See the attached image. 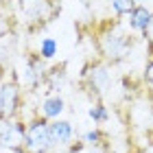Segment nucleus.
I'll use <instances>...</instances> for the list:
<instances>
[{
	"mask_svg": "<svg viewBox=\"0 0 153 153\" xmlns=\"http://www.w3.org/2000/svg\"><path fill=\"white\" fill-rule=\"evenodd\" d=\"M151 13H153V9H149L147 4H136L134 9H131V13L127 16L129 31L131 33H140V35H142V31L147 29V24L151 22Z\"/></svg>",
	"mask_w": 153,
	"mask_h": 153,
	"instance_id": "10",
	"label": "nucleus"
},
{
	"mask_svg": "<svg viewBox=\"0 0 153 153\" xmlns=\"http://www.w3.org/2000/svg\"><path fill=\"white\" fill-rule=\"evenodd\" d=\"M7 2H9V0H0V7H4Z\"/></svg>",
	"mask_w": 153,
	"mask_h": 153,
	"instance_id": "21",
	"label": "nucleus"
},
{
	"mask_svg": "<svg viewBox=\"0 0 153 153\" xmlns=\"http://www.w3.org/2000/svg\"><path fill=\"white\" fill-rule=\"evenodd\" d=\"M22 88L20 83L9 76L0 83V118H18L22 109Z\"/></svg>",
	"mask_w": 153,
	"mask_h": 153,
	"instance_id": "5",
	"label": "nucleus"
},
{
	"mask_svg": "<svg viewBox=\"0 0 153 153\" xmlns=\"http://www.w3.org/2000/svg\"><path fill=\"white\" fill-rule=\"evenodd\" d=\"M142 83H144V88H147L149 99H153V59H147V64H144Z\"/></svg>",
	"mask_w": 153,
	"mask_h": 153,
	"instance_id": "15",
	"label": "nucleus"
},
{
	"mask_svg": "<svg viewBox=\"0 0 153 153\" xmlns=\"http://www.w3.org/2000/svg\"><path fill=\"white\" fill-rule=\"evenodd\" d=\"M18 55V35L13 31L0 35V83L7 79V72L13 70V59Z\"/></svg>",
	"mask_w": 153,
	"mask_h": 153,
	"instance_id": "6",
	"label": "nucleus"
},
{
	"mask_svg": "<svg viewBox=\"0 0 153 153\" xmlns=\"http://www.w3.org/2000/svg\"><path fill=\"white\" fill-rule=\"evenodd\" d=\"M79 85L83 88V92H85V94L94 96L96 101H103L109 94V90L114 88L112 66H107L105 61H101L99 57L90 59L88 64L81 68Z\"/></svg>",
	"mask_w": 153,
	"mask_h": 153,
	"instance_id": "2",
	"label": "nucleus"
},
{
	"mask_svg": "<svg viewBox=\"0 0 153 153\" xmlns=\"http://www.w3.org/2000/svg\"><path fill=\"white\" fill-rule=\"evenodd\" d=\"M48 131H51V138L55 142V147H68L76 131H74V125L70 120H64V118H57V120H51L48 123Z\"/></svg>",
	"mask_w": 153,
	"mask_h": 153,
	"instance_id": "8",
	"label": "nucleus"
},
{
	"mask_svg": "<svg viewBox=\"0 0 153 153\" xmlns=\"http://www.w3.org/2000/svg\"><path fill=\"white\" fill-rule=\"evenodd\" d=\"M26 123L20 118H0V151L24 153Z\"/></svg>",
	"mask_w": 153,
	"mask_h": 153,
	"instance_id": "4",
	"label": "nucleus"
},
{
	"mask_svg": "<svg viewBox=\"0 0 153 153\" xmlns=\"http://www.w3.org/2000/svg\"><path fill=\"white\" fill-rule=\"evenodd\" d=\"M107 7H109V11H112V16L116 20H123L136 7V0H107Z\"/></svg>",
	"mask_w": 153,
	"mask_h": 153,
	"instance_id": "12",
	"label": "nucleus"
},
{
	"mask_svg": "<svg viewBox=\"0 0 153 153\" xmlns=\"http://www.w3.org/2000/svg\"><path fill=\"white\" fill-rule=\"evenodd\" d=\"M151 101H153V99H151Z\"/></svg>",
	"mask_w": 153,
	"mask_h": 153,
	"instance_id": "23",
	"label": "nucleus"
},
{
	"mask_svg": "<svg viewBox=\"0 0 153 153\" xmlns=\"http://www.w3.org/2000/svg\"><path fill=\"white\" fill-rule=\"evenodd\" d=\"M136 42V33L127 31L116 18H105L103 26L94 33V48L99 53V59L112 68L129 59Z\"/></svg>",
	"mask_w": 153,
	"mask_h": 153,
	"instance_id": "1",
	"label": "nucleus"
},
{
	"mask_svg": "<svg viewBox=\"0 0 153 153\" xmlns=\"http://www.w3.org/2000/svg\"><path fill=\"white\" fill-rule=\"evenodd\" d=\"M83 142H85V147H103V144L107 142V134L101 127L88 129L85 134H83Z\"/></svg>",
	"mask_w": 153,
	"mask_h": 153,
	"instance_id": "14",
	"label": "nucleus"
},
{
	"mask_svg": "<svg viewBox=\"0 0 153 153\" xmlns=\"http://www.w3.org/2000/svg\"><path fill=\"white\" fill-rule=\"evenodd\" d=\"M48 123L44 116L35 114L31 120H26V136H24V153H51L55 147Z\"/></svg>",
	"mask_w": 153,
	"mask_h": 153,
	"instance_id": "3",
	"label": "nucleus"
},
{
	"mask_svg": "<svg viewBox=\"0 0 153 153\" xmlns=\"http://www.w3.org/2000/svg\"><path fill=\"white\" fill-rule=\"evenodd\" d=\"M88 116L94 125H105L109 120V107L103 101H94L92 105L88 107Z\"/></svg>",
	"mask_w": 153,
	"mask_h": 153,
	"instance_id": "11",
	"label": "nucleus"
},
{
	"mask_svg": "<svg viewBox=\"0 0 153 153\" xmlns=\"http://www.w3.org/2000/svg\"><path fill=\"white\" fill-rule=\"evenodd\" d=\"M144 2H149V0H136V4H144Z\"/></svg>",
	"mask_w": 153,
	"mask_h": 153,
	"instance_id": "20",
	"label": "nucleus"
},
{
	"mask_svg": "<svg viewBox=\"0 0 153 153\" xmlns=\"http://www.w3.org/2000/svg\"><path fill=\"white\" fill-rule=\"evenodd\" d=\"M136 153H151L149 149H136Z\"/></svg>",
	"mask_w": 153,
	"mask_h": 153,
	"instance_id": "19",
	"label": "nucleus"
},
{
	"mask_svg": "<svg viewBox=\"0 0 153 153\" xmlns=\"http://www.w3.org/2000/svg\"><path fill=\"white\" fill-rule=\"evenodd\" d=\"M68 83V61L48 66V70L44 74V85H46V96L51 94H61Z\"/></svg>",
	"mask_w": 153,
	"mask_h": 153,
	"instance_id": "7",
	"label": "nucleus"
},
{
	"mask_svg": "<svg viewBox=\"0 0 153 153\" xmlns=\"http://www.w3.org/2000/svg\"><path fill=\"white\" fill-rule=\"evenodd\" d=\"M2 153H9V151H2Z\"/></svg>",
	"mask_w": 153,
	"mask_h": 153,
	"instance_id": "22",
	"label": "nucleus"
},
{
	"mask_svg": "<svg viewBox=\"0 0 153 153\" xmlns=\"http://www.w3.org/2000/svg\"><path fill=\"white\" fill-rule=\"evenodd\" d=\"M140 37L144 39V44H147V57L153 59V13H151V22L147 24V29L142 31Z\"/></svg>",
	"mask_w": 153,
	"mask_h": 153,
	"instance_id": "16",
	"label": "nucleus"
},
{
	"mask_svg": "<svg viewBox=\"0 0 153 153\" xmlns=\"http://www.w3.org/2000/svg\"><path fill=\"white\" fill-rule=\"evenodd\" d=\"M64 112H66V101L61 99V94L44 96L39 103V109H37V114L44 116L46 120H57V118H61Z\"/></svg>",
	"mask_w": 153,
	"mask_h": 153,
	"instance_id": "9",
	"label": "nucleus"
},
{
	"mask_svg": "<svg viewBox=\"0 0 153 153\" xmlns=\"http://www.w3.org/2000/svg\"><path fill=\"white\" fill-rule=\"evenodd\" d=\"M83 149H85V142L83 140H72L68 144V153H83Z\"/></svg>",
	"mask_w": 153,
	"mask_h": 153,
	"instance_id": "17",
	"label": "nucleus"
},
{
	"mask_svg": "<svg viewBox=\"0 0 153 153\" xmlns=\"http://www.w3.org/2000/svg\"><path fill=\"white\" fill-rule=\"evenodd\" d=\"M9 31H13V29H11V26L4 22V18L0 16V35H2V33H9Z\"/></svg>",
	"mask_w": 153,
	"mask_h": 153,
	"instance_id": "18",
	"label": "nucleus"
},
{
	"mask_svg": "<svg viewBox=\"0 0 153 153\" xmlns=\"http://www.w3.org/2000/svg\"><path fill=\"white\" fill-rule=\"evenodd\" d=\"M37 53L42 55V59H46V61L55 59V57H57V53H59V44H57V39H55V37H42Z\"/></svg>",
	"mask_w": 153,
	"mask_h": 153,
	"instance_id": "13",
	"label": "nucleus"
}]
</instances>
